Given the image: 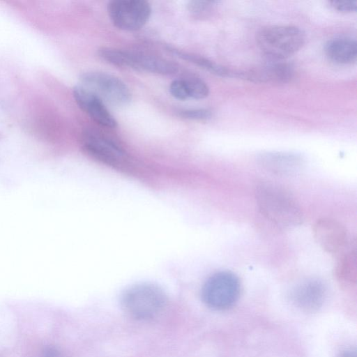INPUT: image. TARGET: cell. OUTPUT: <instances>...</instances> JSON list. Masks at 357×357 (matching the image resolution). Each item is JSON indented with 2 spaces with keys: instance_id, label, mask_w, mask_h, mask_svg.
<instances>
[{
  "instance_id": "cell-1",
  "label": "cell",
  "mask_w": 357,
  "mask_h": 357,
  "mask_svg": "<svg viewBox=\"0 0 357 357\" xmlns=\"http://www.w3.org/2000/svg\"><path fill=\"white\" fill-rule=\"evenodd\" d=\"M255 197L261 214L281 229H291L303 220L302 210L296 200L283 188L272 183L256 188Z\"/></svg>"
},
{
  "instance_id": "cell-2",
  "label": "cell",
  "mask_w": 357,
  "mask_h": 357,
  "mask_svg": "<svg viewBox=\"0 0 357 357\" xmlns=\"http://www.w3.org/2000/svg\"><path fill=\"white\" fill-rule=\"evenodd\" d=\"M167 303V296L158 285L141 282L127 288L121 296L123 311L130 317L148 321L159 316Z\"/></svg>"
},
{
  "instance_id": "cell-3",
  "label": "cell",
  "mask_w": 357,
  "mask_h": 357,
  "mask_svg": "<svg viewBox=\"0 0 357 357\" xmlns=\"http://www.w3.org/2000/svg\"><path fill=\"white\" fill-rule=\"evenodd\" d=\"M257 41L270 60L284 61L302 48L305 34L296 26L271 25L259 31Z\"/></svg>"
},
{
  "instance_id": "cell-4",
  "label": "cell",
  "mask_w": 357,
  "mask_h": 357,
  "mask_svg": "<svg viewBox=\"0 0 357 357\" xmlns=\"http://www.w3.org/2000/svg\"><path fill=\"white\" fill-rule=\"evenodd\" d=\"M241 282L231 271H223L211 275L202 289V298L210 308L225 310L232 307L238 300Z\"/></svg>"
},
{
  "instance_id": "cell-5",
  "label": "cell",
  "mask_w": 357,
  "mask_h": 357,
  "mask_svg": "<svg viewBox=\"0 0 357 357\" xmlns=\"http://www.w3.org/2000/svg\"><path fill=\"white\" fill-rule=\"evenodd\" d=\"M79 84L93 93L104 103L121 106L128 104L131 99L127 85L119 77L107 73L86 72L80 76Z\"/></svg>"
},
{
  "instance_id": "cell-6",
  "label": "cell",
  "mask_w": 357,
  "mask_h": 357,
  "mask_svg": "<svg viewBox=\"0 0 357 357\" xmlns=\"http://www.w3.org/2000/svg\"><path fill=\"white\" fill-rule=\"evenodd\" d=\"M109 16L115 26L136 31L147 22L151 8L144 0H114L107 5Z\"/></svg>"
},
{
  "instance_id": "cell-7",
  "label": "cell",
  "mask_w": 357,
  "mask_h": 357,
  "mask_svg": "<svg viewBox=\"0 0 357 357\" xmlns=\"http://www.w3.org/2000/svg\"><path fill=\"white\" fill-rule=\"evenodd\" d=\"M312 230L317 243L328 253L341 252L347 243L346 228L335 220L319 219L313 225Z\"/></svg>"
},
{
  "instance_id": "cell-8",
  "label": "cell",
  "mask_w": 357,
  "mask_h": 357,
  "mask_svg": "<svg viewBox=\"0 0 357 357\" xmlns=\"http://www.w3.org/2000/svg\"><path fill=\"white\" fill-rule=\"evenodd\" d=\"M82 146L89 155L109 165H119L125 160V153L120 146L97 134H86L83 139Z\"/></svg>"
},
{
  "instance_id": "cell-9",
  "label": "cell",
  "mask_w": 357,
  "mask_h": 357,
  "mask_svg": "<svg viewBox=\"0 0 357 357\" xmlns=\"http://www.w3.org/2000/svg\"><path fill=\"white\" fill-rule=\"evenodd\" d=\"M73 96L78 106L95 122L109 128L117 126V121L105 103L91 91L79 84L73 89Z\"/></svg>"
},
{
  "instance_id": "cell-10",
  "label": "cell",
  "mask_w": 357,
  "mask_h": 357,
  "mask_svg": "<svg viewBox=\"0 0 357 357\" xmlns=\"http://www.w3.org/2000/svg\"><path fill=\"white\" fill-rule=\"evenodd\" d=\"M326 296V287L318 278H309L297 284L291 293V298L298 308L312 312L318 310Z\"/></svg>"
},
{
  "instance_id": "cell-11",
  "label": "cell",
  "mask_w": 357,
  "mask_h": 357,
  "mask_svg": "<svg viewBox=\"0 0 357 357\" xmlns=\"http://www.w3.org/2000/svg\"><path fill=\"white\" fill-rule=\"evenodd\" d=\"M236 75L256 82L285 83L292 78L294 69L287 62L271 60Z\"/></svg>"
},
{
  "instance_id": "cell-12",
  "label": "cell",
  "mask_w": 357,
  "mask_h": 357,
  "mask_svg": "<svg viewBox=\"0 0 357 357\" xmlns=\"http://www.w3.org/2000/svg\"><path fill=\"white\" fill-rule=\"evenodd\" d=\"M259 162L264 168L280 175L291 174L301 169V158L294 153L271 152L261 155Z\"/></svg>"
},
{
  "instance_id": "cell-13",
  "label": "cell",
  "mask_w": 357,
  "mask_h": 357,
  "mask_svg": "<svg viewBox=\"0 0 357 357\" xmlns=\"http://www.w3.org/2000/svg\"><path fill=\"white\" fill-rule=\"evenodd\" d=\"M325 52L327 57L335 63L351 64L357 57L356 41L349 37L333 38L326 43Z\"/></svg>"
},
{
  "instance_id": "cell-14",
  "label": "cell",
  "mask_w": 357,
  "mask_h": 357,
  "mask_svg": "<svg viewBox=\"0 0 357 357\" xmlns=\"http://www.w3.org/2000/svg\"><path fill=\"white\" fill-rule=\"evenodd\" d=\"M135 70H144L160 75H171L176 73L178 66L165 59L140 52H132Z\"/></svg>"
},
{
  "instance_id": "cell-15",
  "label": "cell",
  "mask_w": 357,
  "mask_h": 357,
  "mask_svg": "<svg viewBox=\"0 0 357 357\" xmlns=\"http://www.w3.org/2000/svg\"><path fill=\"white\" fill-rule=\"evenodd\" d=\"M167 50L179 59L189 61L214 75L221 77L234 75V73L231 72L225 66L216 63L204 56L170 47H168Z\"/></svg>"
},
{
  "instance_id": "cell-16",
  "label": "cell",
  "mask_w": 357,
  "mask_h": 357,
  "mask_svg": "<svg viewBox=\"0 0 357 357\" xmlns=\"http://www.w3.org/2000/svg\"><path fill=\"white\" fill-rule=\"evenodd\" d=\"M335 275L340 282L350 285L355 284L357 275L356 252L351 250L340 259L336 267Z\"/></svg>"
},
{
  "instance_id": "cell-17",
  "label": "cell",
  "mask_w": 357,
  "mask_h": 357,
  "mask_svg": "<svg viewBox=\"0 0 357 357\" xmlns=\"http://www.w3.org/2000/svg\"><path fill=\"white\" fill-rule=\"evenodd\" d=\"M98 54L100 59L112 65L132 69L135 68L132 52L103 47L98 50Z\"/></svg>"
},
{
  "instance_id": "cell-18",
  "label": "cell",
  "mask_w": 357,
  "mask_h": 357,
  "mask_svg": "<svg viewBox=\"0 0 357 357\" xmlns=\"http://www.w3.org/2000/svg\"><path fill=\"white\" fill-rule=\"evenodd\" d=\"M183 79L185 82L189 98L202 99L208 96L209 88L202 79L195 76H189Z\"/></svg>"
},
{
  "instance_id": "cell-19",
  "label": "cell",
  "mask_w": 357,
  "mask_h": 357,
  "mask_svg": "<svg viewBox=\"0 0 357 357\" xmlns=\"http://www.w3.org/2000/svg\"><path fill=\"white\" fill-rule=\"evenodd\" d=\"M215 2L214 1H191L188 3V8L192 15L204 17L209 13Z\"/></svg>"
},
{
  "instance_id": "cell-20",
  "label": "cell",
  "mask_w": 357,
  "mask_h": 357,
  "mask_svg": "<svg viewBox=\"0 0 357 357\" xmlns=\"http://www.w3.org/2000/svg\"><path fill=\"white\" fill-rule=\"evenodd\" d=\"M169 92L173 97L183 100L189 98L187 88L183 79H175L169 86Z\"/></svg>"
},
{
  "instance_id": "cell-21",
  "label": "cell",
  "mask_w": 357,
  "mask_h": 357,
  "mask_svg": "<svg viewBox=\"0 0 357 357\" xmlns=\"http://www.w3.org/2000/svg\"><path fill=\"white\" fill-rule=\"evenodd\" d=\"M179 115L184 119L197 121H205L211 119V112L206 109H185L179 112Z\"/></svg>"
},
{
  "instance_id": "cell-22",
  "label": "cell",
  "mask_w": 357,
  "mask_h": 357,
  "mask_svg": "<svg viewBox=\"0 0 357 357\" xmlns=\"http://www.w3.org/2000/svg\"><path fill=\"white\" fill-rule=\"evenodd\" d=\"M333 9L341 13H353L357 10V1L350 0H333L328 1Z\"/></svg>"
},
{
  "instance_id": "cell-23",
  "label": "cell",
  "mask_w": 357,
  "mask_h": 357,
  "mask_svg": "<svg viewBox=\"0 0 357 357\" xmlns=\"http://www.w3.org/2000/svg\"><path fill=\"white\" fill-rule=\"evenodd\" d=\"M40 357H64V356L57 347L47 345L43 348Z\"/></svg>"
},
{
  "instance_id": "cell-24",
  "label": "cell",
  "mask_w": 357,
  "mask_h": 357,
  "mask_svg": "<svg viewBox=\"0 0 357 357\" xmlns=\"http://www.w3.org/2000/svg\"><path fill=\"white\" fill-rule=\"evenodd\" d=\"M338 357H357L356 351L352 349H345L339 354Z\"/></svg>"
}]
</instances>
